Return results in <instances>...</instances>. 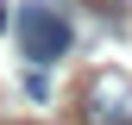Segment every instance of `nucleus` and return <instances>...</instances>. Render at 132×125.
Wrapping results in <instances>:
<instances>
[{
  "mask_svg": "<svg viewBox=\"0 0 132 125\" xmlns=\"http://www.w3.org/2000/svg\"><path fill=\"white\" fill-rule=\"evenodd\" d=\"M82 125H132V75L126 69H88L76 88Z\"/></svg>",
  "mask_w": 132,
  "mask_h": 125,
  "instance_id": "1",
  "label": "nucleus"
},
{
  "mask_svg": "<svg viewBox=\"0 0 132 125\" xmlns=\"http://www.w3.org/2000/svg\"><path fill=\"white\" fill-rule=\"evenodd\" d=\"M13 25H19V44L31 62H57L69 50V25H63V13H51L44 0H25L19 13H13Z\"/></svg>",
  "mask_w": 132,
  "mask_h": 125,
  "instance_id": "2",
  "label": "nucleus"
},
{
  "mask_svg": "<svg viewBox=\"0 0 132 125\" xmlns=\"http://www.w3.org/2000/svg\"><path fill=\"white\" fill-rule=\"evenodd\" d=\"M88 6L101 13V19H113V25H120V6H126V0H88Z\"/></svg>",
  "mask_w": 132,
  "mask_h": 125,
  "instance_id": "3",
  "label": "nucleus"
},
{
  "mask_svg": "<svg viewBox=\"0 0 132 125\" xmlns=\"http://www.w3.org/2000/svg\"><path fill=\"white\" fill-rule=\"evenodd\" d=\"M6 25H13V13H6V0H0V31H6Z\"/></svg>",
  "mask_w": 132,
  "mask_h": 125,
  "instance_id": "4",
  "label": "nucleus"
}]
</instances>
